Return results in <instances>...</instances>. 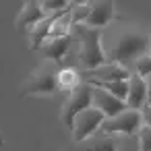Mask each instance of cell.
Wrapping results in <instances>:
<instances>
[{
    "label": "cell",
    "instance_id": "obj_1",
    "mask_svg": "<svg viewBox=\"0 0 151 151\" xmlns=\"http://www.w3.org/2000/svg\"><path fill=\"white\" fill-rule=\"evenodd\" d=\"M106 54V62H116L126 66L128 62H137L139 58L149 54L151 35L143 33L141 29H118L112 33L108 46H101Z\"/></svg>",
    "mask_w": 151,
    "mask_h": 151
},
{
    "label": "cell",
    "instance_id": "obj_2",
    "mask_svg": "<svg viewBox=\"0 0 151 151\" xmlns=\"http://www.w3.org/2000/svg\"><path fill=\"white\" fill-rule=\"evenodd\" d=\"M70 35L75 40H79V44H81L79 58L87 70H93L106 62V54L101 48V35H104L101 29H93L87 25H73Z\"/></svg>",
    "mask_w": 151,
    "mask_h": 151
},
{
    "label": "cell",
    "instance_id": "obj_3",
    "mask_svg": "<svg viewBox=\"0 0 151 151\" xmlns=\"http://www.w3.org/2000/svg\"><path fill=\"white\" fill-rule=\"evenodd\" d=\"M143 126V120H141V112L137 110H124L112 118H106L104 124L99 126V132L104 137H110V134H124V137H134Z\"/></svg>",
    "mask_w": 151,
    "mask_h": 151
},
{
    "label": "cell",
    "instance_id": "obj_4",
    "mask_svg": "<svg viewBox=\"0 0 151 151\" xmlns=\"http://www.w3.org/2000/svg\"><path fill=\"white\" fill-rule=\"evenodd\" d=\"M91 108V85L87 81H83L66 99L64 108H62V122L66 124V128H73V122L75 118L83 112Z\"/></svg>",
    "mask_w": 151,
    "mask_h": 151
},
{
    "label": "cell",
    "instance_id": "obj_5",
    "mask_svg": "<svg viewBox=\"0 0 151 151\" xmlns=\"http://www.w3.org/2000/svg\"><path fill=\"white\" fill-rule=\"evenodd\" d=\"M56 89H58V70L54 68V64H46L31 75V79L23 89V95H33V93L50 95Z\"/></svg>",
    "mask_w": 151,
    "mask_h": 151
},
{
    "label": "cell",
    "instance_id": "obj_6",
    "mask_svg": "<svg viewBox=\"0 0 151 151\" xmlns=\"http://www.w3.org/2000/svg\"><path fill=\"white\" fill-rule=\"evenodd\" d=\"M104 120H106V116L99 110H95L93 106L87 108V110H83L75 118V122H73V128H70L73 130V139L77 143L87 141L93 132H99V126L104 124Z\"/></svg>",
    "mask_w": 151,
    "mask_h": 151
},
{
    "label": "cell",
    "instance_id": "obj_7",
    "mask_svg": "<svg viewBox=\"0 0 151 151\" xmlns=\"http://www.w3.org/2000/svg\"><path fill=\"white\" fill-rule=\"evenodd\" d=\"M91 106L95 110H99L106 118H112L120 112L126 110V104L120 101L118 97H114L112 93H108L101 87H91Z\"/></svg>",
    "mask_w": 151,
    "mask_h": 151
},
{
    "label": "cell",
    "instance_id": "obj_8",
    "mask_svg": "<svg viewBox=\"0 0 151 151\" xmlns=\"http://www.w3.org/2000/svg\"><path fill=\"white\" fill-rule=\"evenodd\" d=\"M87 73H89L87 81H97V83H112V81H128L130 79L128 68L122 64H116V62H104L101 66L87 70Z\"/></svg>",
    "mask_w": 151,
    "mask_h": 151
},
{
    "label": "cell",
    "instance_id": "obj_9",
    "mask_svg": "<svg viewBox=\"0 0 151 151\" xmlns=\"http://www.w3.org/2000/svg\"><path fill=\"white\" fill-rule=\"evenodd\" d=\"M147 106V79L139 75H130L128 79V95H126V108L141 112V108Z\"/></svg>",
    "mask_w": 151,
    "mask_h": 151
},
{
    "label": "cell",
    "instance_id": "obj_10",
    "mask_svg": "<svg viewBox=\"0 0 151 151\" xmlns=\"http://www.w3.org/2000/svg\"><path fill=\"white\" fill-rule=\"evenodd\" d=\"M48 15L42 11V4L40 2H27V4H23V9H21V13H19V17H17V29L19 31H31L37 23H42L44 19H46Z\"/></svg>",
    "mask_w": 151,
    "mask_h": 151
},
{
    "label": "cell",
    "instance_id": "obj_11",
    "mask_svg": "<svg viewBox=\"0 0 151 151\" xmlns=\"http://www.w3.org/2000/svg\"><path fill=\"white\" fill-rule=\"evenodd\" d=\"M114 19V4L112 2H93L91 4V13L87 17V27H93V29H101L106 27L110 21Z\"/></svg>",
    "mask_w": 151,
    "mask_h": 151
},
{
    "label": "cell",
    "instance_id": "obj_12",
    "mask_svg": "<svg viewBox=\"0 0 151 151\" xmlns=\"http://www.w3.org/2000/svg\"><path fill=\"white\" fill-rule=\"evenodd\" d=\"M70 46H73V35H66V37H58V40H48L42 46V52H44V58H48L52 62H62L66 58V54L70 52Z\"/></svg>",
    "mask_w": 151,
    "mask_h": 151
},
{
    "label": "cell",
    "instance_id": "obj_13",
    "mask_svg": "<svg viewBox=\"0 0 151 151\" xmlns=\"http://www.w3.org/2000/svg\"><path fill=\"white\" fill-rule=\"evenodd\" d=\"M54 19H56V15H48L42 23H37V25L29 31L31 48H42V46L50 40V29H52V25H54Z\"/></svg>",
    "mask_w": 151,
    "mask_h": 151
},
{
    "label": "cell",
    "instance_id": "obj_14",
    "mask_svg": "<svg viewBox=\"0 0 151 151\" xmlns=\"http://www.w3.org/2000/svg\"><path fill=\"white\" fill-rule=\"evenodd\" d=\"M68 11H70V9H68ZM68 11L56 15L54 25H52V29H50V40H58V37L70 35V31H73V19H70V13H68Z\"/></svg>",
    "mask_w": 151,
    "mask_h": 151
},
{
    "label": "cell",
    "instance_id": "obj_15",
    "mask_svg": "<svg viewBox=\"0 0 151 151\" xmlns=\"http://www.w3.org/2000/svg\"><path fill=\"white\" fill-rule=\"evenodd\" d=\"M81 83H83V81H81L79 70H75V68H70V66L58 70V89H62V91H70V93H73Z\"/></svg>",
    "mask_w": 151,
    "mask_h": 151
},
{
    "label": "cell",
    "instance_id": "obj_16",
    "mask_svg": "<svg viewBox=\"0 0 151 151\" xmlns=\"http://www.w3.org/2000/svg\"><path fill=\"white\" fill-rule=\"evenodd\" d=\"M91 87H101L108 93H112L114 97H118L120 101L126 104V95H128V81H112V83H97V81H87Z\"/></svg>",
    "mask_w": 151,
    "mask_h": 151
},
{
    "label": "cell",
    "instance_id": "obj_17",
    "mask_svg": "<svg viewBox=\"0 0 151 151\" xmlns=\"http://www.w3.org/2000/svg\"><path fill=\"white\" fill-rule=\"evenodd\" d=\"M91 4L93 2H79V4H70V19H73V25H85L87 23V17L91 13Z\"/></svg>",
    "mask_w": 151,
    "mask_h": 151
},
{
    "label": "cell",
    "instance_id": "obj_18",
    "mask_svg": "<svg viewBox=\"0 0 151 151\" xmlns=\"http://www.w3.org/2000/svg\"><path fill=\"white\" fill-rule=\"evenodd\" d=\"M116 147H118V143H116L114 139H110V137H101V139H95V141L87 143L83 151H118Z\"/></svg>",
    "mask_w": 151,
    "mask_h": 151
},
{
    "label": "cell",
    "instance_id": "obj_19",
    "mask_svg": "<svg viewBox=\"0 0 151 151\" xmlns=\"http://www.w3.org/2000/svg\"><path fill=\"white\" fill-rule=\"evenodd\" d=\"M40 4H42V11L46 15H60V13H66L70 9V4L66 0H44Z\"/></svg>",
    "mask_w": 151,
    "mask_h": 151
},
{
    "label": "cell",
    "instance_id": "obj_20",
    "mask_svg": "<svg viewBox=\"0 0 151 151\" xmlns=\"http://www.w3.org/2000/svg\"><path fill=\"white\" fill-rule=\"evenodd\" d=\"M134 75L143 77V79H151V56H143L134 62Z\"/></svg>",
    "mask_w": 151,
    "mask_h": 151
},
{
    "label": "cell",
    "instance_id": "obj_21",
    "mask_svg": "<svg viewBox=\"0 0 151 151\" xmlns=\"http://www.w3.org/2000/svg\"><path fill=\"white\" fill-rule=\"evenodd\" d=\"M137 141H139L141 151H151V128L141 126V130L137 132Z\"/></svg>",
    "mask_w": 151,
    "mask_h": 151
},
{
    "label": "cell",
    "instance_id": "obj_22",
    "mask_svg": "<svg viewBox=\"0 0 151 151\" xmlns=\"http://www.w3.org/2000/svg\"><path fill=\"white\" fill-rule=\"evenodd\" d=\"M141 120H143V126L151 128V106H143L141 108Z\"/></svg>",
    "mask_w": 151,
    "mask_h": 151
},
{
    "label": "cell",
    "instance_id": "obj_23",
    "mask_svg": "<svg viewBox=\"0 0 151 151\" xmlns=\"http://www.w3.org/2000/svg\"><path fill=\"white\" fill-rule=\"evenodd\" d=\"M118 151H141V147H139V141L137 139H130L128 143H122Z\"/></svg>",
    "mask_w": 151,
    "mask_h": 151
},
{
    "label": "cell",
    "instance_id": "obj_24",
    "mask_svg": "<svg viewBox=\"0 0 151 151\" xmlns=\"http://www.w3.org/2000/svg\"><path fill=\"white\" fill-rule=\"evenodd\" d=\"M147 106H151V79H147Z\"/></svg>",
    "mask_w": 151,
    "mask_h": 151
},
{
    "label": "cell",
    "instance_id": "obj_25",
    "mask_svg": "<svg viewBox=\"0 0 151 151\" xmlns=\"http://www.w3.org/2000/svg\"><path fill=\"white\" fill-rule=\"evenodd\" d=\"M2 145H4V137H2V134H0V147H2Z\"/></svg>",
    "mask_w": 151,
    "mask_h": 151
},
{
    "label": "cell",
    "instance_id": "obj_26",
    "mask_svg": "<svg viewBox=\"0 0 151 151\" xmlns=\"http://www.w3.org/2000/svg\"><path fill=\"white\" fill-rule=\"evenodd\" d=\"M149 56H151V48H149Z\"/></svg>",
    "mask_w": 151,
    "mask_h": 151
}]
</instances>
